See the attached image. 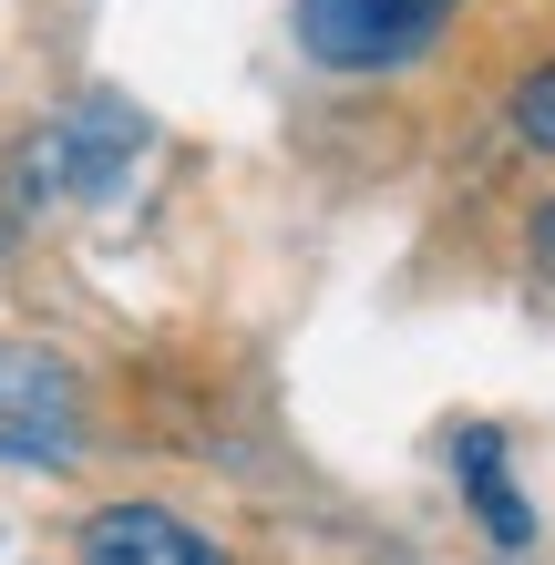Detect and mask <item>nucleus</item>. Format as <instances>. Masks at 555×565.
Wrapping results in <instances>:
<instances>
[{
    "label": "nucleus",
    "mask_w": 555,
    "mask_h": 565,
    "mask_svg": "<svg viewBox=\"0 0 555 565\" xmlns=\"http://www.w3.org/2000/svg\"><path fill=\"white\" fill-rule=\"evenodd\" d=\"M463 0H299V52L319 73H402Z\"/></svg>",
    "instance_id": "obj_1"
},
{
    "label": "nucleus",
    "mask_w": 555,
    "mask_h": 565,
    "mask_svg": "<svg viewBox=\"0 0 555 565\" xmlns=\"http://www.w3.org/2000/svg\"><path fill=\"white\" fill-rule=\"evenodd\" d=\"M145 145V124L124 114V104H83L73 124H52V135H31L21 164H31V195H114L124 185V164H135Z\"/></svg>",
    "instance_id": "obj_2"
},
{
    "label": "nucleus",
    "mask_w": 555,
    "mask_h": 565,
    "mask_svg": "<svg viewBox=\"0 0 555 565\" xmlns=\"http://www.w3.org/2000/svg\"><path fill=\"white\" fill-rule=\"evenodd\" d=\"M73 431H83V371L42 340H0V443L73 452Z\"/></svg>",
    "instance_id": "obj_3"
},
{
    "label": "nucleus",
    "mask_w": 555,
    "mask_h": 565,
    "mask_svg": "<svg viewBox=\"0 0 555 565\" xmlns=\"http://www.w3.org/2000/svg\"><path fill=\"white\" fill-rule=\"evenodd\" d=\"M83 565H237V555L166 504H104L83 514Z\"/></svg>",
    "instance_id": "obj_4"
},
{
    "label": "nucleus",
    "mask_w": 555,
    "mask_h": 565,
    "mask_svg": "<svg viewBox=\"0 0 555 565\" xmlns=\"http://www.w3.org/2000/svg\"><path fill=\"white\" fill-rule=\"evenodd\" d=\"M452 462H463V483H473V504H483V535L494 545H535V514H525V493L504 483V431H463V443H452Z\"/></svg>",
    "instance_id": "obj_5"
},
{
    "label": "nucleus",
    "mask_w": 555,
    "mask_h": 565,
    "mask_svg": "<svg viewBox=\"0 0 555 565\" xmlns=\"http://www.w3.org/2000/svg\"><path fill=\"white\" fill-rule=\"evenodd\" d=\"M514 135H525L535 154H555V62H535V73L514 83Z\"/></svg>",
    "instance_id": "obj_6"
},
{
    "label": "nucleus",
    "mask_w": 555,
    "mask_h": 565,
    "mask_svg": "<svg viewBox=\"0 0 555 565\" xmlns=\"http://www.w3.org/2000/svg\"><path fill=\"white\" fill-rule=\"evenodd\" d=\"M525 237H535V268H555V195L535 206V226H525Z\"/></svg>",
    "instance_id": "obj_7"
}]
</instances>
